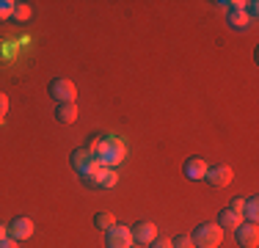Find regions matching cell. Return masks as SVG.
I'll list each match as a JSON object with an SVG mask.
<instances>
[{
  "mask_svg": "<svg viewBox=\"0 0 259 248\" xmlns=\"http://www.w3.org/2000/svg\"><path fill=\"white\" fill-rule=\"evenodd\" d=\"M85 149L94 154V160L100 166H105V169H116V166H121L127 157V144L119 135H94V138L85 144Z\"/></svg>",
  "mask_w": 259,
  "mask_h": 248,
  "instance_id": "1",
  "label": "cell"
},
{
  "mask_svg": "<svg viewBox=\"0 0 259 248\" xmlns=\"http://www.w3.org/2000/svg\"><path fill=\"white\" fill-rule=\"evenodd\" d=\"M190 240H193V248H218L224 240V229L218 223H199Z\"/></svg>",
  "mask_w": 259,
  "mask_h": 248,
  "instance_id": "2",
  "label": "cell"
},
{
  "mask_svg": "<svg viewBox=\"0 0 259 248\" xmlns=\"http://www.w3.org/2000/svg\"><path fill=\"white\" fill-rule=\"evenodd\" d=\"M83 179H85L89 185H94V188H102V190L113 188V185L119 182L116 171H113V169H105V166H94L89 174H83Z\"/></svg>",
  "mask_w": 259,
  "mask_h": 248,
  "instance_id": "3",
  "label": "cell"
},
{
  "mask_svg": "<svg viewBox=\"0 0 259 248\" xmlns=\"http://www.w3.org/2000/svg\"><path fill=\"white\" fill-rule=\"evenodd\" d=\"M50 94L58 99V105H61V102H75L77 89H75V83H72V80H66V77H55L53 83H50Z\"/></svg>",
  "mask_w": 259,
  "mask_h": 248,
  "instance_id": "4",
  "label": "cell"
},
{
  "mask_svg": "<svg viewBox=\"0 0 259 248\" xmlns=\"http://www.w3.org/2000/svg\"><path fill=\"white\" fill-rule=\"evenodd\" d=\"M234 240H237L240 248H256L259 245V229L256 223H240L234 229Z\"/></svg>",
  "mask_w": 259,
  "mask_h": 248,
  "instance_id": "5",
  "label": "cell"
},
{
  "mask_svg": "<svg viewBox=\"0 0 259 248\" xmlns=\"http://www.w3.org/2000/svg\"><path fill=\"white\" fill-rule=\"evenodd\" d=\"M69 160H72V169H75V171L80 174V177H83V174H89L91 169H94V166H100V163H97V160H94V154H91V152H89V149H85V146L75 149Z\"/></svg>",
  "mask_w": 259,
  "mask_h": 248,
  "instance_id": "6",
  "label": "cell"
},
{
  "mask_svg": "<svg viewBox=\"0 0 259 248\" xmlns=\"http://www.w3.org/2000/svg\"><path fill=\"white\" fill-rule=\"evenodd\" d=\"M6 229H9V237L17 240V243H22V240H28L30 234H33V221L30 218H14L11 223H6Z\"/></svg>",
  "mask_w": 259,
  "mask_h": 248,
  "instance_id": "7",
  "label": "cell"
},
{
  "mask_svg": "<svg viewBox=\"0 0 259 248\" xmlns=\"http://www.w3.org/2000/svg\"><path fill=\"white\" fill-rule=\"evenodd\" d=\"M207 182L212 185V188H226V185H232L234 179V171L229 166H212V169H207Z\"/></svg>",
  "mask_w": 259,
  "mask_h": 248,
  "instance_id": "8",
  "label": "cell"
},
{
  "mask_svg": "<svg viewBox=\"0 0 259 248\" xmlns=\"http://www.w3.org/2000/svg\"><path fill=\"white\" fill-rule=\"evenodd\" d=\"M108 248H133V232L127 226L108 229Z\"/></svg>",
  "mask_w": 259,
  "mask_h": 248,
  "instance_id": "9",
  "label": "cell"
},
{
  "mask_svg": "<svg viewBox=\"0 0 259 248\" xmlns=\"http://www.w3.org/2000/svg\"><path fill=\"white\" fill-rule=\"evenodd\" d=\"M130 232H133V240H135V243H141V245H149L152 240L157 237V226L152 221H138Z\"/></svg>",
  "mask_w": 259,
  "mask_h": 248,
  "instance_id": "10",
  "label": "cell"
},
{
  "mask_svg": "<svg viewBox=\"0 0 259 248\" xmlns=\"http://www.w3.org/2000/svg\"><path fill=\"white\" fill-rule=\"evenodd\" d=\"M207 169H209V166H207L204 157H188V160H185V177H188V179H196V182L204 179Z\"/></svg>",
  "mask_w": 259,
  "mask_h": 248,
  "instance_id": "11",
  "label": "cell"
},
{
  "mask_svg": "<svg viewBox=\"0 0 259 248\" xmlns=\"http://www.w3.org/2000/svg\"><path fill=\"white\" fill-rule=\"evenodd\" d=\"M226 25L234 28V30H245V28H248L251 17L245 14V6H243V9H229V11H226Z\"/></svg>",
  "mask_w": 259,
  "mask_h": 248,
  "instance_id": "12",
  "label": "cell"
},
{
  "mask_svg": "<svg viewBox=\"0 0 259 248\" xmlns=\"http://www.w3.org/2000/svg\"><path fill=\"white\" fill-rule=\"evenodd\" d=\"M55 119L61 124H75L77 121V105L75 102H61L55 108Z\"/></svg>",
  "mask_w": 259,
  "mask_h": 248,
  "instance_id": "13",
  "label": "cell"
},
{
  "mask_svg": "<svg viewBox=\"0 0 259 248\" xmlns=\"http://www.w3.org/2000/svg\"><path fill=\"white\" fill-rule=\"evenodd\" d=\"M240 223H243V218H240V215H234L229 207L221 210V215H218V226L221 229H237Z\"/></svg>",
  "mask_w": 259,
  "mask_h": 248,
  "instance_id": "14",
  "label": "cell"
},
{
  "mask_svg": "<svg viewBox=\"0 0 259 248\" xmlns=\"http://www.w3.org/2000/svg\"><path fill=\"white\" fill-rule=\"evenodd\" d=\"M245 218H248V223H256L259 218V201H256V196H251V198H245Z\"/></svg>",
  "mask_w": 259,
  "mask_h": 248,
  "instance_id": "15",
  "label": "cell"
},
{
  "mask_svg": "<svg viewBox=\"0 0 259 248\" xmlns=\"http://www.w3.org/2000/svg\"><path fill=\"white\" fill-rule=\"evenodd\" d=\"M94 226L105 229V232H108L110 226H116V218H113V213H97V215H94Z\"/></svg>",
  "mask_w": 259,
  "mask_h": 248,
  "instance_id": "16",
  "label": "cell"
},
{
  "mask_svg": "<svg viewBox=\"0 0 259 248\" xmlns=\"http://www.w3.org/2000/svg\"><path fill=\"white\" fill-rule=\"evenodd\" d=\"M14 20H20V22H25V20H30V6L28 3H14Z\"/></svg>",
  "mask_w": 259,
  "mask_h": 248,
  "instance_id": "17",
  "label": "cell"
},
{
  "mask_svg": "<svg viewBox=\"0 0 259 248\" xmlns=\"http://www.w3.org/2000/svg\"><path fill=\"white\" fill-rule=\"evenodd\" d=\"M229 210H232L234 215H240V218H243V213H245V198H243V196L232 198V201H229Z\"/></svg>",
  "mask_w": 259,
  "mask_h": 248,
  "instance_id": "18",
  "label": "cell"
},
{
  "mask_svg": "<svg viewBox=\"0 0 259 248\" xmlns=\"http://www.w3.org/2000/svg\"><path fill=\"white\" fill-rule=\"evenodd\" d=\"M171 248H193V240H190L188 234H177V237L171 240Z\"/></svg>",
  "mask_w": 259,
  "mask_h": 248,
  "instance_id": "19",
  "label": "cell"
},
{
  "mask_svg": "<svg viewBox=\"0 0 259 248\" xmlns=\"http://www.w3.org/2000/svg\"><path fill=\"white\" fill-rule=\"evenodd\" d=\"M14 14V0H0V20H9Z\"/></svg>",
  "mask_w": 259,
  "mask_h": 248,
  "instance_id": "20",
  "label": "cell"
},
{
  "mask_svg": "<svg viewBox=\"0 0 259 248\" xmlns=\"http://www.w3.org/2000/svg\"><path fill=\"white\" fill-rule=\"evenodd\" d=\"M9 113V97L3 94V91H0V121H3V116Z\"/></svg>",
  "mask_w": 259,
  "mask_h": 248,
  "instance_id": "21",
  "label": "cell"
},
{
  "mask_svg": "<svg viewBox=\"0 0 259 248\" xmlns=\"http://www.w3.org/2000/svg\"><path fill=\"white\" fill-rule=\"evenodd\" d=\"M149 245H152V248H171V240H165V237H155Z\"/></svg>",
  "mask_w": 259,
  "mask_h": 248,
  "instance_id": "22",
  "label": "cell"
},
{
  "mask_svg": "<svg viewBox=\"0 0 259 248\" xmlns=\"http://www.w3.org/2000/svg\"><path fill=\"white\" fill-rule=\"evenodd\" d=\"M20 243L17 240H11V237H6V240H0V248H17Z\"/></svg>",
  "mask_w": 259,
  "mask_h": 248,
  "instance_id": "23",
  "label": "cell"
},
{
  "mask_svg": "<svg viewBox=\"0 0 259 248\" xmlns=\"http://www.w3.org/2000/svg\"><path fill=\"white\" fill-rule=\"evenodd\" d=\"M6 237H9V229H6V223L0 221V240H6Z\"/></svg>",
  "mask_w": 259,
  "mask_h": 248,
  "instance_id": "24",
  "label": "cell"
}]
</instances>
